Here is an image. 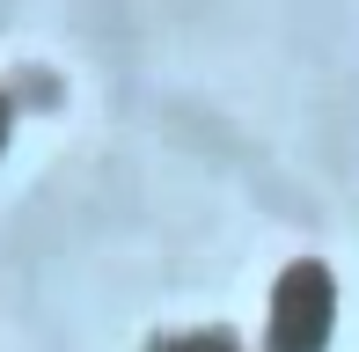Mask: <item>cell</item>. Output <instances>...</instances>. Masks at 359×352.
Returning <instances> with one entry per match:
<instances>
[{
	"mask_svg": "<svg viewBox=\"0 0 359 352\" xmlns=\"http://www.w3.org/2000/svg\"><path fill=\"white\" fill-rule=\"evenodd\" d=\"M8 133H15V103L0 95V154H8Z\"/></svg>",
	"mask_w": 359,
	"mask_h": 352,
	"instance_id": "3",
	"label": "cell"
},
{
	"mask_svg": "<svg viewBox=\"0 0 359 352\" xmlns=\"http://www.w3.org/2000/svg\"><path fill=\"white\" fill-rule=\"evenodd\" d=\"M147 352H242L227 330H176V338H154Z\"/></svg>",
	"mask_w": 359,
	"mask_h": 352,
	"instance_id": "2",
	"label": "cell"
},
{
	"mask_svg": "<svg viewBox=\"0 0 359 352\" xmlns=\"http://www.w3.org/2000/svg\"><path fill=\"white\" fill-rule=\"evenodd\" d=\"M330 330H337V279H330V264L293 257L279 271V286H271V330H264V345L271 352H323Z\"/></svg>",
	"mask_w": 359,
	"mask_h": 352,
	"instance_id": "1",
	"label": "cell"
}]
</instances>
